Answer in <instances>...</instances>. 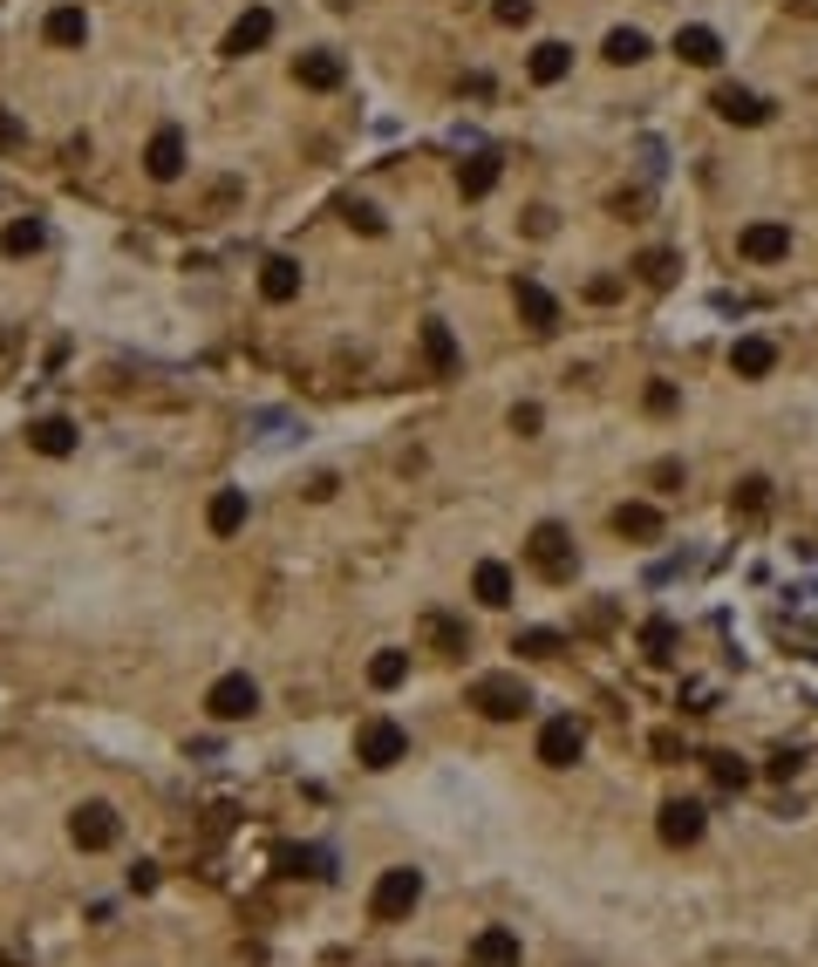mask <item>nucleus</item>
I'll list each match as a JSON object with an SVG mask.
<instances>
[{
	"label": "nucleus",
	"mask_w": 818,
	"mask_h": 967,
	"mask_svg": "<svg viewBox=\"0 0 818 967\" xmlns=\"http://www.w3.org/2000/svg\"><path fill=\"white\" fill-rule=\"evenodd\" d=\"M676 55H682L689 68H716V62H723V34H716V28H682V34H676Z\"/></svg>",
	"instance_id": "20"
},
{
	"label": "nucleus",
	"mask_w": 818,
	"mask_h": 967,
	"mask_svg": "<svg viewBox=\"0 0 818 967\" xmlns=\"http://www.w3.org/2000/svg\"><path fill=\"white\" fill-rule=\"evenodd\" d=\"M641 273L655 279V287H669V273H676V259H669V253H648V259H641Z\"/></svg>",
	"instance_id": "40"
},
{
	"label": "nucleus",
	"mask_w": 818,
	"mask_h": 967,
	"mask_svg": "<svg viewBox=\"0 0 818 967\" xmlns=\"http://www.w3.org/2000/svg\"><path fill=\"white\" fill-rule=\"evenodd\" d=\"M607 62H614V68L648 62V34H641V28H614V34H607Z\"/></svg>",
	"instance_id": "29"
},
{
	"label": "nucleus",
	"mask_w": 818,
	"mask_h": 967,
	"mask_svg": "<svg viewBox=\"0 0 818 967\" xmlns=\"http://www.w3.org/2000/svg\"><path fill=\"white\" fill-rule=\"evenodd\" d=\"M423 354H431V375H457V369H464L450 320H423Z\"/></svg>",
	"instance_id": "17"
},
{
	"label": "nucleus",
	"mask_w": 818,
	"mask_h": 967,
	"mask_svg": "<svg viewBox=\"0 0 818 967\" xmlns=\"http://www.w3.org/2000/svg\"><path fill=\"white\" fill-rule=\"evenodd\" d=\"M716 116H723V124H744V130H757V124H771V103L757 96V89H736V83H723L716 96Z\"/></svg>",
	"instance_id": "11"
},
{
	"label": "nucleus",
	"mask_w": 818,
	"mask_h": 967,
	"mask_svg": "<svg viewBox=\"0 0 818 967\" xmlns=\"http://www.w3.org/2000/svg\"><path fill=\"white\" fill-rule=\"evenodd\" d=\"M655 756H661V763H682L689 750H682V736H676V730H655Z\"/></svg>",
	"instance_id": "39"
},
{
	"label": "nucleus",
	"mask_w": 818,
	"mask_h": 967,
	"mask_svg": "<svg viewBox=\"0 0 818 967\" xmlns=\"http://www.w3.org/2000/svg\"><path fill=\"white\" fill-rule=\"evenodd\" d=\"M736 253H744L751 266H777V259H792V225H777V219H757L736 232Z\"/></svg>",
	"instance_id": "8"
},
{
	"label": "nucleus",
	"mask_w": 818,
	"mask_h": 967,
	"mask_svg": "<svg viewBox=\"0 0 818 967\" xmlns=\"http://www.w3.org/2000/svg\"><path fill=\"white\" fill-rule=\"evenodd\" d=\"M416 900H423V872H416V865H389V872L375 879V893H369V920L396 926V920L416 913Z\"/></svg>",
	"instance_id": "1"
},
{
	"label": "nucleus",
	"mask_w": 818,
	"mask_h": 967,
	"mask_svg": "<svg viewBox=\"0 0 818 967\" xmlns=\"http://www.w3.org/2000/svg\"><path fill=\"white\" fill-rule=\"evenodd\" d=\"M580 750H587V722H573V715H553L539 730V763L545 771H573Z\"/></svg>",
	"instance_id": "6"
},
{
	"label": "nucleus",
	"mask_w": 818,
	"mask_h": 967,
	"mask_svg": "<svg viewBox=\"0 0 818 967\" xmlns=\"http://www.w3.org/2000/svg\"><path fill=\"white\" fill-rule=\"evenodd\" d=\"M471 709L485 715V722H519L525 709H532V689L519 674H478L471 681Z\"/></svg>",
	"instance_id": "2"
},
{
	"label": "nucleus",
	"mask_w": 818,
	"mask_h": 967,
	"mask_svg": "<svg viewBox=\"0 0 818 967\" xmlns=\"http://www.w3.org/2000/svg\"><path fill=\"white\" fill-rule=\"evenodd\" d=\"M49 246V225L42 219H14L8 232H0V253H8V259H28V253H42Z\"/></svg>",
	"instance_id": "25"
},
{
	"label": "nucleus",
	"mask_w": 818,
	"mask_h": 967,
	"mask_svg": "<svg viewBox=\"0 0 818 967\" xmlns=\"http://www.w3.org/2000/svg\"><path fill=\"white\" fill-rule=\"evenodd\" d=\"M539 423H545L539 402H512V429H519V436H539Z\"/></svg>",
	"instance_id": "36"
},
{
	"label": "nucleus",
	"mask_w": 818,
	"mask_h": 967,
	"mask_svg": "<svg viewBox=\"0 0 818 967\" xmlns=\"http://www.w3.org/2000/svg\"><path fill=\"white\" fill-rule=\"evenodd\" d=\"M355 756L369 763V771H396V763L410 756V730H403V722H389V715H369L355 730Z\"/></svg>",
	"instance_id": "4"
},
{
	"label": "nucleus",
	"mask_w": 818,
	"mask_h": 967,
	"mask_svg": "<svg viewBox=\"0 0 818 967\" xmlns=\"http://www.w3.org/2000/svg\"><path fill=\"white\" fill-rule=\"evenodd\" d=\"M641 655H648V661H669V655H676V627H669V620H648V627H641Z\"/></svg>",
	"instance_id": "34"
},
{
	"label": "nucleus",
	"mask_w": 818,
	"mask_h": 967,
	"mask_svg": "<svg viewBox=\"0 0 818 967\" xmlns=\"http://www.w3.org/2000/svg\"><path fill=\"white\" fill-rule=\"evenodd\" d=\"M512 648H519L525 661H545V655H560V634H553V627H525Z\"/></svg>",
	"instance_id": "33"
},
{
	"label": "nucleus",
	"mask_w": 818,
	"mask_h": 967,
	"mask_svg": "<svg viewBox=\"0 0 818 967\" xmlns=\"http://www.w3.org/2000/svg\"><path fill=\"white\" fill-rule=\"evenodd\" d=\"M205 709H212V722H246L259 709V681L253 674H219L205 689Z\"/></svg>",
	"instance_id": "7"
},
{
	"label": "nucleus",
	"mask_w": 818,
	"mask_h": 967,
	"mask_svg": "<svg viewBox=\"0 0 818 967\" xmlns=\"http://www.w3.org/2000/svg\"><path fill=\"white\" fill-rule=\"evenodd\" d=\"M614 532L620 539H661V511L655 504H620L614 511Z\"/></svg>",
	"instance_id": "26"
},
{
	"label": "nucleus",
	"mask_w": 818,
	"mask_h": 967,
	"mask_svg": "<svg viewBox=\"0 0 818 967\" xmlns=\"http://www.w3.org/2000/svg\"><path fill=\"white\" fill-rule=\"evenodd\" d=\"M42 34H49V49H83L89 42V14L83 8H55Z\"/></svg>",
	"instance_id": "23"
},
{
	"label": "nucleus",
	"mask_w": 818,
	"mask_h": 967,
	"mask_svg": "<svg viewBox=\"0 0 818 967\" xmlns=\"http://www.w3.org/2000/svg\"><path fill=\"white\" fill-rule=\"evenodd\" d=\"M730 369L744 375V382H757V375L777 369V348H771L764 334H744V341H730Z\"/></svg>",
	"instance_id": "19"
},
{
	"label": "nucleus",
	"mask_w": 818,
	"mask_h": 967,
	"mask_svg": "<svg viewBox=\"0 0 818 967\" xmlns=\"http://www.w3.org/2000/svg\"><path fill=\"white\" fill-rule=\"evenodd\" d=\"M144 171L158 178V184H178L184 178V130H158L144 144Z\"/></svg>",
	"instance_id": "12"
},
{
	"label": "nucleus",
	"mask_w": 818,
	"mask_h": 967,
	"mask_svg": "<svg viewBox=\"0 0 818 967\" xmlns=\"http://www.w3.org/2000/svg\"><path fill=\"white\" fill-rule=\"evenodd\" d=\"M519 960H525V947H519L512 926H485L471 941V967H519Z\"/></svg>",
	"instance_id": "13"
},
{
	"label": "nucleus",
	"mask_w": 818,
	"mask_h": 967,
	"mask_svg": "<svg viewBox=\"0 0 818 967\" xmlns=\"http://www.w3.org/2000/svg\"><path fill=\"white\" fill-rule=\"evenodd\" d=\"M512 307H519V320H525L532 334H553V328H560V300L545 294L539 279H519V287H512Z\"/></svg>",
	"instance_id": "10"
},
{
	"label": "nucleus",
	"mask_w": 818,
	"mask_h": 967,
	"mask_svg": "<svg viewBox=\"0 0 818 967\" xmlns=\"http://www.w3.org/2000/svg\"><path fill=\"white\" fill-rule=\"evenodd\" d=\"M341 212H348V225H355V232H369V238H382V232H389V225H382V212H375V205H362V198H348Z\"/></svg>",
	"instance_id": "35"
},
{
	"label": "nucleus",
	"mask_w": 818,
	"mask_h": 967,
	"mask_svg": "<svg viewBox=\"0 0 818 967\" xmlns=\"http://www.w3.org/2000/svg\"><path fill=\"white\" fill-rule=\"evenodd\" d=\"M703 771H710L716 790H744V784H751V763H744V756H730V750H710V756H703Z\"/></svg>",
	"instance_id": "27"
},
{
	"label": "nucleus",
	"mask_w": 818,
	"mask_h": 967,
	"mask_svg": "<svg viewBox=\"0 0 818 967\" xmlns=\"http://www.w3.org/2000/svg\"><path fill=\"white\" fill-rule=\"evenodd\" d=\"M403 681H410V655L403 648H382L369 661V689H403Z\"/></svg>",
	"instance_id": "30"
},
{
	"label": "nucleus",
	"mask_w": 818,
	"mask_h": 967,
	"mask_svg": "<svg viewBox=\"0 0 818 967\" xmlns=\"http://www.w3.org/2000/svg\"><path fill=\"white\" fill-rule=\"evenodd\" d=\"M150 885H158V865L137 859V865H130V893H150Z\"/></svg>",
	"instance_id": "41"
},
{
	"label": "nucleus",
	"mask_w": 818,
	"mask_h": 967,
	"mask_svg": "<svg viewBox=\"0 0 818 967\" xmlns=\"http://www.w3.org/2000/svg\"><path fill=\"white\" fill-rule=\"evenodd\" d=\"M341 75H348V62H341L334 49H307V55L294 62V83H300V89H341Z\"/></svg>",
	"instance_id": "14"
},
{
	"label": "nucleus",
	"mask_w": 818,
	"mask_h": 967,
	"mask_svg": "<svg viewBox=\"0 0 818 967\" xmlns=\"http://www.w3.org/2000/svg\"><path fill=\"white\" fill-rule=\"evenodd\" d=\"M771 504V477H744L736 484V498H730V511H744V518H757Z\"/></svg>",
	"instance_id": "32"
},
{
	"label": "nucleus",
	"mask_w": 818,
	"mask_h": 967,
	"mask_svg": "<svg viewBox=\"0 0 818 967\" xmlns=\"http://www.w3.org/2000/svg\"><path fill=\"white\" fill-rule=\"evenodd\" d=\"M273 42V14L266 8H246L240 21H232V34H225V55H259Z\"/></svg>",
	"instance_id": "15"
},
{
	"label": "nucleus",
	"mask_w": 818,
	"mask_h": 967,
	"mask_svg": "<svg viewBox=\"0 0 818 967\" xmlns=\"http://www.w3.org/2000/svg\"><path fill=\"white\" fill-rule=\"evenodd\" d=\"M648 410H655V416H669V410H676V389H669V382H655V389H648Z\"/></svg>",
	"instance_id": "42"
},
{
	"label": "nucleus",
	"mask_w": 818,
	"mask_h": 967,
	"mask_svg": "<svg viewBox=\"0 0 818 967\" xmlns=\"http://www.w3.org/2000/svg\"><path fill=\"white\" fill-rule=\"evenodd\" d=\"M14 144H28V124L14 109H0V150H14Z\"/></svg>",
	"instance_id": "38"
},
{
	"label": "nucleus",
	"mask_w": 818,
	"mask_h": 967,
	"mask_svg": "<svg viewBox=\"0 0 818 967\" xmlns=\"http://www.w3.org/2000/svg\"><path fill=\"white\" fill-rule=\"evenodd\" d=\"M525 75H532L539 89L566 83V75H573V49H566V42H539V49H532V62H525Z\"/></svg>",
	"instance_id": "18"
},
{
	"label": "nucleus",
	"mask_w": 818,
	"mask_h": 967,
	"mask_svg": "<svg viewBox=\"0 0 818 967\" xmlns=\"http://www.w3.org/2000/svg\"><path fill=\"white\" fill-rule=\"evenodd\" d=\"M498 157H464V171H457V191L464 198H491V184H498Z\"/></svg>",
	"instance_id": "28"
},
{
	"label": "nucleus",
	"mask_w": 818,
	"mask_h": 967,
	"mask_svg": "<svg viewBox=\"0 0 818 967\" xmlns=\"http://www.w3.org/2000/svg\"><path fill=\"white\" fill-rule=\"evenodd\" d=\"M423 634H431V648H437V655H464V648H471V634H464L450 614H431V620H423Z\"/></svg>",
	"instance_id": "31"
},
{
	"label": "nucleus",
	"mask_w": 818,
	"mask_h": 967,
	"mask_svg": "<svg viewBox=\"0 0 818 967\" xmlns=\"http://www.w3.org/2000/svg\"><path fill=\"white\" fill-rule=\"evenodd\" d=\"M491 14H498V28H525L532 21V0H498Z\"/></svg>",
	"instance_id": "37"
},
{
	"label": "nucleus",
	"mask_w": 818,
	"mask_h": 967,
	"mask_svg": "<svg viewBox=\"0 0 818 967\" xmlns=\"http://www.w3.org/2000/svg\"><path fill=\"white\" fill-rule=\"evenodd\" d=\"M792 8H798V14H818V0H792Z\"/></svg>",
	"instance_id": "43"
},
{
	"label": "nucleus",
	"mask_w": 818,
	"mask_h": 967,
	"mask_svg": "<svg viewBox=\"0 0 818 967\" xmlns=\"http://www.w3.org/2000/svg\"><path fill=\"white\" fill-rule=\"evenodd\" d=\"M259 294H266L273 307L300 300V259H266V266H259Z\"/></svg>",
	"instance_id": "21"
},
{
	"label": "nucleus",
	"mask_w": 818,
	"mask_h": 967,
	"mask_svg": "<svg viewBox=\"0 0 818 967\" xmlns=\"http://www.w3.org/2000/svg\"><path fill=\"white\" fill-rule=\"evenodd\" d=\"M28 443L42 457H75V443H83V429H75L68 416H42V423H28Z\"/></svg>",
	"instance_id": "16"
},
{
	"label": "nucleus",
	"mask_w": 818,
	"mask_h": 967,
	"mask_svg": "<svg viewBox=\"0 0 818 967\" xmlns=\"http://www.w3.org/2000/svg\"><path fill=\"white\" fill-rule=\"evenodd\" d=\"M525 559H532V573L539 580H553V586H566L573 580V539H566V525H553V518H545V525H532V539H525Z\"/></svg>",
	"instance_id": "3"
},
{
	"label": "nucleus",
	"mask_w": 818,
	"mask_h": 967,
	"mask_svg": "<svg viewBox=\"0 0 818 967\" xmlns=\"http://www.w3.org/2000/svg\"><path fill=\"white\" fill-rule=\"evenodd\" d=\"M703 825H710V818H703V804H695V797H669V804H661V818H655L661 844H676V852L703 838Z\"/></svg>",
	"instance_id": "9"
},
{
	"label": "nucleus",
	"mask_w": 818,
	"mask_h": 967,
	"mask_svg": "<svg viewBox=\"0 0 818 967\" xmlns=\"http://www.w3.org/2000/svg\"><path fill=\"white\" fill-rule=\"evenodd\" d=\"M205 525H212V539H232V532L246 525V491H219L205 504Z\"/></svg>",
	"instance_id": "24"
},
{
	"label": "nucleus",
	"mask_w": 818,
	"mask_h": 967,
	"mask_svg": "<svg viewBox=\"0 0 818 967\" xmlns=\"http://www.w3.org/2000/svg\"><path fill=\"white\" fill-rule=\"evenodd\" d=\"M471 593L485 599V607H512V566H504V559H485V566L471 573Z\"/></svg>",
	"instance_id": "22"
},
{
	"label": "nucleus",
	"mask_w": 818,
	"mask_h": 967,
	"mask_svg": "<svg viewBox=\"0 0 818 967\" xmlns=\"http://www.w3.org/2000/svg\"><path fill=\"white\" fill-rule=\"evenodd\" d=\"M68 838L83 844V852H109L116 838H124V818H116V804H103V797H89L83 811L68 818Z\"/></svg>",
	"instance_id": "5"
}]
</instances>
